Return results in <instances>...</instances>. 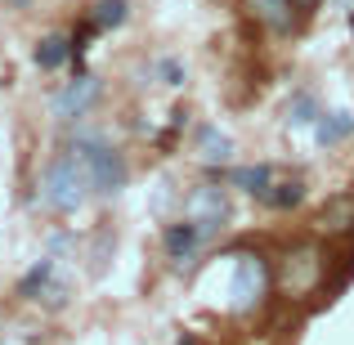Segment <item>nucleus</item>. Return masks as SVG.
<instances>
[{
	"instance_id": "nucleus-1",
	"label": "nucleus",
	"mask_w": 354,
	"mask_h": 345,
	"mask_svg": "<svg viewBox=\"0 0 354 345\" xmlns=\"http://www.w3.org/2000/svg\"><path fill=\"white\" fill-rule=\"evenodd\" d=\"M90 166H86V157L77 153V148H68L63 157H54L50 166H45V175H41V202L50 211H59V216H72V211L81 207V202L90 198Z\"/></svg>"
},
{
	"instance_id": "nucleus-15",
	"label": "nucleus",
	"mask_w": 354,
	"mask_h": 345,
	"mask_svg": "<svg viewBox=\"0 0 354 345\" xmlns=\"http://www.w3.org/2000/svg\"><path fill=\"white\" fill-rule=\"evenodd\" d=\"M323 225H328L332 233L354 229V193H346V198H337V202H328V207H323Z\"/></svg>"
},
{
	"instance_id": "nucleus-11",
	"label": "nucleus",
	"mask_w": 354,
	"mask_h": 345,
	"mask_svg": "<svg viewBox=\"0 0 354 345\" xmlns=\"http://www.w3.org/2000/svg\"><path fill=\"white\" fill-rule=\"evenodd\" d=\"M229 184H234V189H247L251 198H265L269 184H274V166H238V171L229 175Z\"/></svg>"
},
{
	"instance_id": "nucleus-18",
	"label": "nucleus",
	"mask_w": 354,
	"mask_h": 345,
	"mask_svg": "<svg viewBox=\"0 0 354 345\" xmlns=\"http://www.w3.org/2000/svg\"><path fill=\"white\" fill-rule=\"evenodd\" d=\"M157 72H162V77H166V86H180V81H184L180 63H171V59H166V63H157Z\"/></svg>"
},
{
	"instance_id": "nucleus-16",
	"label": "nucleus",
	"mask_w": 354,
	"mask_h": 345,
	"mask_svg": "<svg viewBox=\"0 0 354 345\" xmlns=\"http://www.w3.org/2000/svg\"><path fill=\"white\" fill-rule=\"evenodd\" d=\"M323 113H319V99L310 95V90H301V95H292V104H287V126H314Z\"/></svg>"
},
{
	"instance_id": "nucleus-8",
	"label": "nucleus",
	"mask_w": 354,
	"mask_h": 345,
	"mask_svg": "<svg viewBox=\"0 0 354 345\" xmlns=\"http://www.w3.org/2000/svg\"><path fill=\"white\" fill-rule=\"evenodd\" d=\"M202 238H207V233L193 225V220H180V225H171V229H166V256H171L175 265H189Z\"/></svg>"
},
{
	"instance_id": "nucleus-21",
	"label": "nucleus",
	"mask_w": 354,
	"mask_h": 345,
	"mask_svg": "<svg viewBox=\"0 0 354 345\" xmlns=\"http://www.w3.org/2000/svg\"><path fill=\"white\" fill-rule=\"evenodd\" d=\"M9 5H27V0H9Z\"/></svg>"
},
{
	"instance_id": "nucleus-6",
	"label": "nucleus",
	"mask_w": 354,
	"mask_h": 345,
	"mask_svg": "<svg viewBox=\"0 0 354 345\" xmlns=\"http://www.w3.org/2000/svg\"><path fill=\"white\" fill-rule=\"evenodd\" d=\"M95 99H99V81L95 77H77V81H68V86L54 95V117L59 121H77V117H86L90 108H95Z\"/></svg>"
},
{
	"instance_id": "nucleus-22",
	"label": "nucleus",
	"mask_w": 354,
	"mask_h": 345,
	"mask_svg": "<svg viewBox=\"0 0 354 345\" xmlns=\"http://www.w3.org/2000/svg\"><path fill=\"white\" fill-rule=\"evenodd\" d=\"M350 32H354V14H350Z\"/></svg>"
},
{
	"instance_id": "nucleus-2",
	"label": "nucleus",
	"mask_w": 354,
	"mask_h": 345,
	"mask_svg": "<svg viewBox=\"0 0 354 345\" xmlns=\"http://www.w3.org/2000/svg\"><path fill=\"white\" fill-rule=\"evenodd\" d=\"M72 148L86 157V166H90V184H95L99 198H117V193L126 189V157H121L117 148L108 144V139H99V135H81Z\"/></svg>"
},
{
	"instance_id": "nucleus-10",
	"label": "nucleus",
	"mask_w": 354,
	"mask_h": 345,
	"mask_svg": "<svg viewBox=\"0 0 354 345\" xmlns=\"http://www.w3.org/2000/svg\"><path fill=\"white\" fill-rule=\"evenodd\" d=\"M198 157H202L207 166H225L229 157H234V139L220 135L216 126H202V130H198Z\"/></svg>"
},
{
	"instance_id": "nucleus-17",
	"label": "nucleus",
	"mask_w": 354,
	"mask_h": 345,
	"mask_svg": "<svg viewBox=\"0 0 354 345\" xmlns=\"http://www.w3.org/2000/svg\"><path fill=\"white\" fill-rule=\"evenodd\" d=\"M121 23H126V0H99L95 14H90V27H95V32H113Z\"/></svg>"
},
{
	"instance_id": "nucleus-9",
	"label": "nucleus",
	"mask_w": 354,
	"mask_h": 345,
	"mask_svg": "<svg viewBox=\"0 0 354 345\" xmlns=\"http://www.w3.org/2000/svg\"><path fill=\"white\" fill-rule=\"evenodd\" d=\"M247 9H251V18L256 23H265L269 32H292V23H296V14H292V0H247Z\"/></svg>"
},
{
	"instance_id": "nucleus-3",
	"label": "nucleus",
	"mask_w": 354,
	"mask_h": 345,
	"mask_svg": "<svg viewBox=\"0 0 354 345\" xmlns=\"http://www.w3.org/2000/svg\"><path fill=\"white\" fill-rule=\"evenodd\" d=\"M269 296V265L260 256H238L234 260V283H229V310L234 314H251L260 301Z\"/></svg>"
},
{
	"instance_id": "nucleus-7",
	"label": "nucleus",
	"mask_w": 354,
	"mask_h": 345,
	"mask_svg": "<svg viewBox=\"0 0 354 345\" xmlns=\"http://www.w3.org/2000/svg\"><path fill=\"white\" fill-rule=\"evenodd\" d=\"M323 265H319V251L314 247H301L296 256H287V287L292 292H310L314 283H319Z\"/></svg>"
},
{
	"instance_id": "nucleus-13",
	"label": "nucleus",
	"mask_w": 354,
	"mask_h": 345,
	"mask_svg": "<svg viewBox=\"0 0 354 345\" xmlns=\"http://www.w3.org/2000/svg\"><path fill=\"white\" fill-rule=\"evenodd\" d=\"M68 54H72V41H68V36H45V41L36 45V54H32V59H36V68L54 72L63 59H68Z\"/></svg>"
},
{
	"instance_id": "nucleus-4",
	"label": "nucleus",
	"mask_w": 354,
	"mask_h": 345,
	"mask_svg": "<svg viewBox=\"0 0 354 345\" xmlns=\"http://www.w3.org/2000/svg\"><path fill=\"white\" fill-rule=\"evenodd\" d=\"M189 220H193L202 233L225 229V220H229V198H225V189H216V184H202V189H193V193H189Z\"/></svg>"
},
{
	"instance_id": "nucleus-5",
	"label": "nucleus",
	"mask_w": 354,
	"mask_h": 345,
	"mask_svg": "<svg viewBox=\"0 0 354 345\" xmlns=\"http://www.w3.org/2000/svg\"><path fill=\"white\" fill-rule=\"evenodd\" d=\"M18 296H27V301H45L50 310H59V305L68 301V287L54 278V260H36V265L23 274V283H18Z\"/></svg>"
},
{
	"instance_id": "nucleus-19",
	"label": "nucleus",
	"mask_w": 354,
	"mask_h": 345,
	"mask_svg": "<svg viewBox=\"0 0 354 345\" xmlns=\"http://www.w3.org/2000/svg\"><path fill=\"white\" fill-rule=\"evenodd\" d=\"M296 9H301V14H310V9H319V0H292Z\"/></svg>"
},
{
	"instance_id": "nucleus-14",
	"label": "nucleus",
	"mask_w": 354,
	"mask_h": 345,
	"mask_svg": "<svg viewBox=\"0 0 354 345\" xmlns=\"http://www.w3.org/2000/svg\"><path fill=\"white\" fill-rule=\"evenodd\" d=\"M301 198H305V184L301 180H283V184H269V193L260 202H265V207H274V211H287V207H296Z\"/></svg>"
},
{
	"instance_id": "nucleus-20",
	"label": "nucleus",
	"mask_w": 354,
	"mask_h": 345,
	"mask_svg": "<svg viewBox=\"0 0 354 345\" xmlns=\"http://www.w3.org/2000/svg\"><path fill=\"white\" fill-rule=\"evenodd\" d=\"M332 5H337V9H350V14H354V0H332Z\"/></svg>"
},
{
	"instance_id": "nucleus-23",
	"label": "nucleus",
	"mask_w": 354,
	"mask_h": 345,
	"mask_svg": "<svg viewBox=\"0 0 354 345\" xmlns=\"http://www.w3.org/2000/svg\"><path fill=\"white\" fill-rule=\"evenodd\" d=\"M184 345H189V341H184Z\"/></svg>"
},
{
	"instance_id": "nucleus-12",
	"label": "nucleus",
	"mask_w": 354,
	"mask_h": 345,
	"mask_svg": "<svg viewBox=\"0 0 354 345\" xmlns=\"http://www.w3.org/2000/svg\"><path fill=\"white\" fill-rule=\"evenodd\" d=\"M350 130H354V117H346V113H328V117L314 121V139H319L323 148H328V144H341Z\"/></svg>"
}]
</instances>
